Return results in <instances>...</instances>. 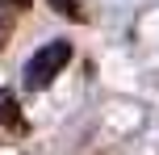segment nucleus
I'll return each mask as SVG.
<instances>
[{
  "label": "nucleus",
  "mask_w": 159,
  "mask_h": 155,
  "mask_svg": "<svg viewBox=\"0 0 159 155\" xmlns=\"http://www.w3.org/2000/svg\"><path fill=\"white\" fill-rule=\"evenodd\" d=\"M8 46V25H0V50Z\"/></svg>",
  "instance_id": "obj_5"
},
{
  "label": "nucleus",
  "mask_w": 159,
  "mask_h": 155,
  "mask_svg": "<svg viewBox=\"0 0 159 155\" xmlns=\"http://www.w3.org/2000/svg\"><path fill=\"white\" fill-rule=\"evenodd\" d=\"M0 122H4V126H21V117H17V101H13V92H0Z\"/></svg>",
  "instance_id": "obj_3"
},
{
  "label": "nucleus",
  "mask_w": 159,
  "mask_h": 155,
  "mask_svg": "<svg viewBox=\"0 0 159 155\" xmlns=\"http://www.w3.org/2000/svg\"><path fill=\"white\" fill-rule=\"evenodd\" d=\"M34 0H0V8H13V13H25Z\"/></svg>",
  "instance_id": "obj_4"
},
{
  "label": "nucleus",
  "mask_w": 159,
  "mask_h": 155,
  "mask_svg": "<svg viewBox=\"0 0 159 155\" xmlns=\"http://www.w3.org/2000/svg\"><path fill=\"white\" fill-rule=\"evenodd\" d=\"M46 4L55 8L59 17H67V21H80V25L88 21V13H84V8H80V0H46Z\"/></svg>",
  "instance_id": "obj_2"
},
{
  "label": "nucleus",
  "mask_w": 159,
  "mask_h": 155,
  "mask_svg": "<svg viewBox=\"0 0 159 155\" xmlns=\"http://www.w3.org/2000/svg\"><path fill=\"white\" fill-rule=\"evenodd\" d=\"M71 42L67 38H50L46 46H38L30 59H25V71H21V84L30 92H42V88H50V84L63 75V67L71 63Z\"/></svg>",
  "instance_id": "obj_1"
}]
</instances>
